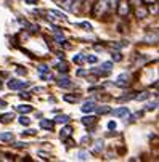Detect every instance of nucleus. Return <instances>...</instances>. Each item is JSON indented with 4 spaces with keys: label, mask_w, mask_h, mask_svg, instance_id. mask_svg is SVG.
Returning a JSON list of instances; mask_svg holds the SVG:
<instances>
[{
    "label": "nucleus",
    "mask_w": 159,
    "mask_h": 162,
    "mask_svg": "<svg viewBox=\"0 0 159 162\" xmlns=\"http://www.w3.org/2000/svg\"><path fill=\"white\" fill-rule=\"evenodd\" d=\"M128 79H130V77H128L127 74H122L119 79H117V82H116V84L119 85V87H126V85H128Z\"/></svg>",
    "instance_id": "obj_1"
},
{
    "label": "nucleus",
    "mask_w": 159,
    "mask_h": 162,
    "mask_svg": "<svg viewBox=\"0 0 159 162\" xmlns=\"http://www.w3.org/2000/svg\"><path fill=\"white\" fill-rule=\"evenodd\" d=\"M28 82H16V80H10L8 82V87L10 88H19V87H26Z\"/></svg>",
    "instance_id": "obj_2"
},
{
    "label": "nucleus",
    "mask_w": 159,
    "mask_h": 162,
    "mask_svg": "<svg viewBox=\"0 0 159 162\" xmlns=\"http://www.w3.org/2000/svg\"><path fill=\"white\" fill-rule=\"evenodd\" d=\"M117 13H119L121 16L127 15V13H128V3H127V2H122V3H121V8H119V11H117Z\"/></svg>",
    "instance_id": "obj_3"
},
{
    "label": "nucleus",
    "mask_w": 159,
    "mask_h": 162,
    "mask_svg": "<svg viewBox=\"0 0 159 162\" xmlns=\"http://www.w3.org/2000/svg\"><path fill=\"white\" fill-rule=\"evenodd\" d=\"M93 109H95L93 103H85V104L82 106V111H84V112H90V111H93Z\"/></svg>",
    "instance_id": "obj_4"
},
{
    "label": "nucleus",
    "mask_w": 159,
    "mask_h": 162,
    "mask_svg": "<svg viewBox=\"0 0 159 162\" xmlns=\"http://www.w3.org/2000/svg\"><path fill=\"white\" fill-rule=\"evenodd\" d=\"M95 117H92V116H90V117H84V119H82V122L84 124H85V125H92V124H95Z\"/></svg>",
    "instance_id": "obj_5"
},
{
    "label": "nucleus",
    "mask_w": 159,
    "mask_h": 162,
    "mask_svg": "<svg viewBox=\"0 0 159 162\" xmlns=\"http://www.w3.org/2000/svg\"><path fill=\"white\" fill-rule=\"evenodd\" d=\"M71 132H72V129H71V127H66L64 130H61V138L64 140L66 136H69V135H71Z\"/></svg>",
    "instance_id": "obj_6"
},
{
    "label": "nucleus",
    "mask_w": 159,
    "mask_h": 162,
    "mask_svg": "<svg viewBox=\"0 0 159 162\" xmlns=\"http://www.w3.org/2000/svg\"><path fill=\"white\" fill-rule=\"evenodd\" d=\"M0 140H3V141H11V140H13V135H11V133H2V135H0Z\"/></svg>",
    "instance_id": "obj_7"
},
{
    "label": "nucleus",
    "mask_w": 159,
    "mask_h": 162,
    "mask_svg": "<svg viewBox=\"0 0 159 162\" xmlns=\"http://www.w3.org/2000/svg\"><path fill=\"white\" fill-rule=\"evenodd\" d=\"M40 125H42L43 129H48V130L53 129V122H47V120H42V122H40Z\"/></svg>",
    "instance_id": "obj_8"
},
{
    "label": "nucleus",
    "mask_w": 159,
    "mask_h": 162,
    "mask_svg": "<svg viewBox=\"0 0 159 162\" xmlns=\"http://www.w3.org/2000/svg\"><path fill=\"white\" fill-rule=\"evenodd\" d=\"M13 119V114H5V116H2V117H0V120H2V122H10V120H11Z\"/></svg>",
    "instance_id": "obj_9"
},
{
    "label": "nucleus",
    "mask_w": 159,
    "mask_h": 162,
    "mask_svg": "<svg viewBox=\"0 0 159 162\" xmlns=\"http://www.w3.org/2000/svg\"><path fill=\"white\" fill-rule=\"evenodd\" d=\"M31 106H18V111H21V112H31Z\"/></svg>",
    "instance_id": "obj_10"
},
{
    "label": "nucleus",
    "mask_w": 159,
    "mask_h": 162,
    "mask_svg": "<svg viewBox=\"0 0 159 162\" xmlns=\"http://www.w3.org/2000/svg\"><path fill=\"white\" fill-rule=\"evenodd\" d=\"M114 114L116 116H122V114H127V109L124 108V109H116V111H114Z\"/></svg>",
    "instance_id": "obj_11"
},
{
    "label": "nucleus",
    "mask_w": 159,
    "mask_h": 162,
    "mask_svg": "<svg viewBox=\"0 0 159 162\" xmlns=\"http://www.w3.org/2000/svg\"><path fill=\"white\" fill-rule=\"evenodd\" d=\"M67 120H69V119H67V117L66 116H60V117H56V122H67Z\"/></svg>",
    "instance_id": "obj_12"
},
{
    "label": "nucleus",
    "mask_w": 159,
    "mask_h": 162,
    "mask_svg": "<svg viewBox=\"0 0 159 162\" xmlns=\"http://www.w3.org/2000/svg\"><path fill=\"white\" fill-rule=\"evenodd\" d=\"M64 99H66V101H77V96H69V95H66V96H64Z\"/></svg>",
    "instance_id": "obj_13"
},
{
    "label": "nucleus",
    "mask_w": 159,
    "mask_h": 162,
    "mask_svg": "<svg viewBox=\"0 0 159 162\" xmlns=\"http://www.w3.org/2000/svg\"><path fill=\"white\" fill-rule=\"evenodd\" d=\"M79 159H82V161L89 159V154H87V153H79Z\"/></svg>",
    "instance_id": "obj_14"
},
{
    "label": "nucleus",
    "mask_w": 159,
    "mask_h": 162,
    "mask_svg": "<svg viewBox=\"0 0 159 162\" xmlns=\"http://www.w3.org/2000/svg\"><path fill=\"white\" fill-rule=\"evenodd\" d=\"M19 122H21L23 125H28V124H29V119H28V117H21V119H19Z\"/></svg>",
    "instance_id": "obj_15"
},
{
    "label": "nucleus",
    "mask_w": 159,
    "mask_h": 162,
    "mask_svg": "<svg viewBox=\"0 0 159 162\" xmlns=\"http://www.w3.org/2000/svg\"><path fill=\"white\" fill-rule=\"evenodd\" d=\"M113 60H116V61H121V60H122V56H121L119 53H113Z\"/></svg>",
    "instance_id": "obj_16"
},
{
    "label": "nucleus",
    "mask_w": 159,
    "mask_h": 162,
    "mask_svg": "<svg viewBox=\"0 0 159 162\" xmlns=\"http://www.w3.org/2000/svg\"><path fill=\"white\" fill-rule=\"evenodd\" d=\"M60 71H64V72H67V66H66V64H60Z\"/></svg>",
    "instance_id": "obj_17"
},
{
    "label": "nucleus",
    "mask_w": 159,
    "mask_h": 162,
    "mask_svg": "<svg viewBox=\"0 0 159 162\" xmlns=\"http://www.w3.org/2000/svg\"><path fill=\"white\" fill-rule=\"evenodd\" d=\"M109 108H98V112H108Z\"/></svg>",
    "instance_id": "obj_18"
},
{
    "label": "nucleus",
    "mask_w": 159,
    "mask_h": 162,
    "mask_svg": "<svg viewBox=\"0 0 159 162\" xmlns=\"http://www.w3.org/2000/svg\"><path fill=\"white\" fill-rule=\"evenodd\" d=\"M87 60H89L90 63H95V61H97V58H95V56H90V58H87Z\"/></svg>",
    "instance_id": "obj_19"
},
{
    "label": "nucleus",
    "mask_w": 159,
    "mask_h": 162,
    "mask_svg": "<svg viewBox=\"0 0 159 162\" xmlns=\"http://www.w3.org/2000/svg\"><path fill=\"white\" fill-rule=\"evenodd\" d=\"M103 68H104V69H109V68H111V63H104Z\"/></svg>",
    "instance_id": "obj_20"
},
{
    "label": "nucleus",
    "mask_w": 159,
    "mask_h": 162,
    "mask_svg": "<svg viewBox=\"0 0 159 162\" xmlns=\"http://www.w3.org/2000/svg\"><path fill=\"white\" fill-rule=\"evenodd\" d=\"M109 129H116V124H114V122H109Z\"/></svg>",
    "instance_id": "obj_21"
},
{
    "label": "nucleus",
    "mask_w": 159,
    "mask_h": 162,
    "mask_svg": "<svg viewBox=\"0 0 159 162\" xmlns=\"http://www.w3.org/2000/svg\"><path fill=\"white\" fill-rule=\"evenodd\" d=\"M3 106H5V101H2V99H0V108H3Z\"/></svg>",
    "instance_id": "obj_22"
}]
</instances>
